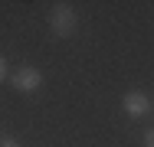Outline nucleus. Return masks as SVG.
Wrapping results in <instances>:
<instances>
[{
  "instance_id": "423d86ee",
  "label": "nucleus",
  "mask_w": 154,
  "mask_h": 147,
  "mask_svg": "<svg viewBox=\"0 0 154 147\" xmlns=\"http://www.w3.org/2000/svg\"><path fill=\"white\" fill-rule=\"evenodd\" d=\"M3 75H7V59L0 56V82H3Z\"/></svg>"
},
{
  "instance_id": "39448f33",
  "label": "nucleus",
  "mask_w": 154,
  "mask_h": 147,
  "mask_svg": "<svg viewBox=\"0 0 154 147\" xmlns=\"http://www.w3.org/2000/svg\"><path fill=\"white\" fill-rule=\"evenodd\" d=\"M144 147H154V128L144 131Z\"/></svg>"
},
{
  "instance_id": "f03ea898",
  "label": "nucleus",
  "mask_w": 154,
  "mask_h": 147,
  "mask_svg": "<svg viewBox=\"0 0 154 147\" xmlns=\"http://www.w3.org/2000/svg\"><path fill=\"white\" fill-rule=\"evenodd\" d=\"M10 82H13V88H17V92H23V95H33L36 88L43 85V72H39L36 65H20V69L10 75Z\"/></svg>"
},
{
  "instance_id": "7ed1b4c3",
  "label": "nucleus",
  "mask_w": 154,
  "mask_h": 147,
  "mask_svg": "<svg viewBox=\"0 0 154 147\" xmlns=\"http://www.w3.org/2000/svg\"><path fill=\"white\" fill-rule=\"evenodd\" d=\"M122 105H125V111L131 118H144L148 111H151V98L144 95V92H128L122 98Z\"/></svg>"
},
{
  "instance_id": "f257e3e1",
  "label": "nucleus",
  "mask_w": 154,
  "mask_h": 147,
  "mask_svg": "<svg viewBox=\"0 0 154 147\" xmlns=\"http://www.w3.org/2000/svg\"><path fill=\"white\" fill-rule=\"evenodd\" d=\"M79 26V13L72 10V3H53V10H49V29L56 33V36H72Z\"/></svg>"
},
{
  "instance_id": "20e7f679",
  "label": "nucleus",
  "mask_w": 154,
  "mask_h": 147,
  "mask_svg": "<svg viewBox=\"0 0 154 147\" xmlns=\"http://www.w3.org/2000/svg\"><path fill=\"white\" fill-rule=\"evenodd\" d=\"M0 147H20V141H17V137H7V134H3V137H0Z\"/></svg>"
}]
</instances>
